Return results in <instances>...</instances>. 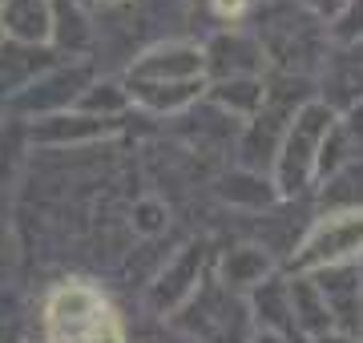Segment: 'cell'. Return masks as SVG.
<instances>
[{
    "instance_id": "30bf717a",
    "label": "cell",
    "mask_w": 363,
    "mask_h": 343,
    "mask_svg": "<svg viewBox=\"0 0 363 343\" xmlns=\"http://www.w3.org/2000/svg\"><path fill=\"white\" fill-rule=\"evenodd\" d=\"M279 133H283V113L262 101V113H255V121L247 130V145H242L247 166H267L279 154Z\"/></svg>"
},
{
    "instance_id": "7c38bea8",
    "label": "cell",
    "mask_w": 363,
    "mask_h": 343,
    "mask_svg": "<svg viewBox=\"0 0 363 343\" xmlns=\"http://www.w3.org/2000/svg\"><path fill=\"white\" fill-rule=\"evenodd\" d=\"M267 271H271V259H267V251H259V247H234V251H226V259H222V279H226V287L262 283Z\"/></svg>"
},
{
    "instance_id": "8fae6325",
    "label": "cell",
    "mask_w": 363,
    "mask_h": 343,
    "mask_svg": "<svg viewBox=\"0 0 363 343\" xmlns=\"http://www.w3.org/2000/svg\"><path fill=\"white\" fill-rule=\"evenodd\" d=\"M97 133H109V118L57 113V118H45L40 125H33V137H40V142H85V137H97Z\"/></svg>"
},
{
    "instance_id": "5bb4252c",
    "label": "cell",
    "mask_w": 363,
    "mask_h": 343,
    "mask_svg": "<svg viewBox=\"0 0 363 343\" xmlns=\"http://www.w3.org/2000/svg\"><path fill=\"white\" fill-rule=\"evenodd\" d=\"M214 101L230 113H259V106L267 101V89H262L255 77H230V81H218L214 85Z\"/></svg>"
},
{
    "instance_id": "4fadbf2b",
    "label": "cell",
    "mask_w": 363,
    "mask_h": 343,
    "mask_svg": "<svg viewBox=\"0 0 363 343\" xmlns=\"http://www.w3.org/2000/svg\"><path fill=\"white\" fill-rule=\"evenodd\" d=\"M40 65L45 61H40L37 49H28V45H0V97L16 93L28 81V73Z\"/></svg>"
},
{
    "instance_id": "44dd1931",
    "label": "cell",
    "mask_w": 363,
    "mask_h": 343,
    "mask_svg": "<svg viewBox=\"0 0 363 343\" xmlns=\"http://www.w3.org/2000/svg\"><path fill=\"white\" fill-rule=\"evenodd\" d=\"M13 266V238H9V230H4V223H0V275Z\"/></svg>"
},
{
    "instance_id": "9c48e42d",
    "label": "cell",
    "mask_w": 363,
    "mask_h": 343,
    "mask_svg": "<svg viewBox=\"0 0 363 343\" xmlns=\"http://www.w3.org/2000/svg\"><path fill=\"white\" fill-rule=\"evenodd\" d=\"M210 65L222 73V81L230 77H255L262 65V49H255L242 37H218L210 45Z\"/></svg>"
},
{
    "instance_id": "8992f818",
    "label": "cell",
    "mask_w": 363,
    "mask_h": 343,
    "mask_svg": "<svg viewBox=\"0 0 363 343\" xmlns=\"http://www.w3.org/2000/svg\"><path fill=\"white\" fill-rule=\"evenodd\" d=\"M0 33L16 45L37 49L52 37V0H4L0 4Z\"/></svg>"
},
{
    "instance_id": "ba28073f",
    "label": "cell",
    "mask_w": 363,
    "mask_h": 343,
    "mask_svg": "<svg viewBox=\"0 0 363 343\" xmlns=\"http://www.w3.org/2000/svg\"><path fill=\"white\" fill-rule=\"evenodd\" d=\"M198 266H202V247H186L157 283V307H178L182 299H190L198 283Z\"/></svg>"
},
{
    "instance_id": "6da1fadb",
    "label": "cell",
    "mask_w": 363,
    "mask_h": 343,
    "mask_svg": "<svg viewBox=\"0 0 363 343\" xmlns=\"http://www.w3.org/2000/svg\"><path fill=\"white\" fill-rule=\"evenodd\" d=\"M45 339L49 343H125L117 315L85 283H61L45 303Z\"/></svg>"
},
{
    "instance_id": "9a60e30c",
    "label": "cell",
    "mask_w": 363,
    "mask_h": 343,
    "mask_svg": "<svg viewBox=\"0 0 363 343\" xmlns=\"http://www.w3.org/2000/svg\"><path fill=\"white\" fill-rule=\"evenodd\" d=\"M52 37L61 49H73V53L89 45V28H85L77 0H52Z\"/></svg>"
},
{
    "instance_id": "277c9868",
    "label": "cell",
    "mask_w": 363,
    "mask_h": 343,
    "mask_svg": "<svg viewBox=\"0 0 363 343\" xmlns=\"http://www.w3.org/2000/svg\"><path fill=\"white\" fill-rule=\"evenodd\" d=\"M262 37H267V49L279 65L286 69H303L319 61V28L307 21L303 13L286 9V4H271L267 9V25H262Z\"/></svg>"
},
{
    "instance_id": "484cf974",
    "label": "cell",
    "mask_w": 363,
    "mask_h": 343,
    "mask_svg": "<svg viewBox=\"0 0 363 343\" xmlns=\"http://www.w3.org/2000/svg\"><path fill=\"white\" fill-rule=\"evenodd\" d=\"M359 323H363V295H359Z\"/></svg>"
},
{
    "instance_id": "e0dca14e",
    "label": "cell",
    "mask_w": 363,
    "mask_h": 343,
    "mask_svg": "<svg viewBox=\"0 0 363 343\" xmlns=\"http://www.w3.org/2000/svg\"><path fill=\"white\" fill-rule=\"evenodd\" d=\"M77 106L89 118H97V113H117V109L125 106V89H117L113 81H101V85H89V89L81 93Z\"/></svg>"
},
{
    "instance_id": "83f0119b",
    "label": "cell",
    "mask_w": 363,
    "mask_h": 343,
    "mask_svg": "<svg viewBox=\"0 0 363 343\" xmlns=\"http://www.w3.org/2000/svg\"><path fill=\"white\" fill-rule=\"evenodd\" d=\"M0 4H4V0H0Z\"/></svg>"
},
{
    "instance_id": "5b68a950",
    "label": "cell",
    "mask_w": 363,
    "mask_h": 343,
    "mask_svg": "<svg viewBox=\"0 0 363 343\" xmlns=\"http://www.w3.org/2000/svg\"><path fill=\"white\" fill-rule=\"evenodd\" d=\"M206 57L190 49V45H166L145 53L138 65L130 69V89H157V85H194L202 81Z\"/></svg>"
},
{
    "instance_id": "4316f807",
    "label": "cell",
    "mask_w": 363,
    "mask_h": 343,
    "mask_svg": "<svg viewBox=\"0 0 363 343\" xmlns=\"http://www.w3.org/2000/svg\"><path fill=\"white\" fill-rule=\"evenodd\" d=\"M0 37H4V33H0Z\"/></svg>"
},
{
    "instance_id": "52a82bcc",
    "label": "cell",
    "mask_w": 363,
    "mask_h": 343,
    "mask_svg": "<svg viewBox=\"0 0 363 343\" xmlns=\"http://www.w3.org/2000/svg\"><path fill=\"white\" fill-rule=\"evenodd\" d=\"M286 299H291V323L311 335H323L331 327V311H327L323 295L315 287V279H295L286 283Z\"/></svg>"
},
{
    "instance_id": "ac0fdd59",
    "label": "cell",
    "mask_w": 363,
    "mask_h": 343,
    "mask_svg": "<svg viewBox=\"0 0 363 343\" xmlns=\"http://www.w3.org/2000/svg\"><path fill=\"white\" fill-rule=\"evenodd\" d=\"M335 89H343L355 101V97H363V45H355L351 53H343L335 61Z\"/></svg>"
},
{
    "instance_id": "cb8c5ba5",
    "label": "cell",
    "mask_w": 363,
    "mask_h": 343,
    "mask_svg": "<svg viewBox=\"0 0 363 343\" xmlns=\"http://www.w3.org/2000/svg\"><path fill=\"white\" fill-rule=\"evenodd\" d=\"M259 343H283V339H279V335H267V339H259Z\"/></svg>"
},
{
    "instance_id": "ffe728a7",
    "label": "cell",
    "mask_w": 363,
    "mask_h": 343,
    "mask_svg": "<svg viewBox=\"0 0 363 343\" xmlns=\"http://www.w3.org/2000/svg\"><path fill=\"white\" fill-rule=\"evenodd\" d=\"M303 4L319 16H331V13H339V9H347V0H303Z\"/></svg>"
},
{
    "instance_id": "603a6c76",
    "label": "cell",
    "mask_w": 363,
    "mask_h": 343,
    "mask_svg": "<svg viewBox=\"0 0 363 343\" xmlns=\"http://www.w3.org/2000/svg\"><path fill=\"white\" fill-rule=\"evenodd\" d=\"M214 9H218L222 16H230V13H242V0H214Z\"/></svg>"
},
{
    "instance_id": "d6986e66",
    "label": "cell",
    "mask_w": 363,
    "mask_h": 343,
    "mask_svg": "<svg viewBox=\"0 0 363 343\" xmlns=\"http://www.w3.org/2000/svg\"><path fill=\"white\" fill-rule=\"evenodd\" d=\"M234 186H238V190H234V194H226V198H242V194H247V186H259V178H234ZM255 206H259V202H267V190H255Z\"/></svg>"
},
{
    "instance_id": "3957f363",
    "label": "cell",
    "mask_w": 363,
    "mask_h": 343,
    "mask_svg": "<svg viewBox=\"0 0 363 343\" xmlns=\"http://www.w3.org/2000/svg\"><path fill=\"white\" fill-rule=\"evenodd\" d=\"M359 254H363V206L359 210H343V214H327L303 242L298 266L327 271V266H347Z\"/></svg>"
},
{
    "instance_id": "7a4b0ae2",
    "label": "cell",
    "mask_w": 363,
    "mask_h": 343,
    "mask_svg": "<svg viewBox=\"0 0 363 343\" xmlns=\"http://www.w3.org/2000/svg\"><path fill=\"white\" fill-rule=\"evenodd\" d=\"M331 125H335V113H331V106H319V101L295 113L286 137L279 142V190L283 194H298L307 186L315 162H319V145L331 133Z\"/></svg>"
},
{
    "instance_id": "2e32d148",
    "label": "cell",
    "mask_w": 363,
    "mask_h": 343,
    "mask_svg": "<svg viewBox=\"0 0 363 343\" xmlns=\"http://www.w3.org/2000/svg\"><path fill=\"white\" fill-rule=\"evenodd\" d=\"M255 307H259V319H262L271 331L295 327V323H291V299H286V283H279V279H267V283H262L259 295H255Z\"/></svg>"
},
{
    "instance_id": "7402d4cb",
    "label": "cell",
    "mask_w": 363,
    "mask_h": 343,
    "mask_svg": "<svg viewBox=\"0 0 363 343\" xmlns=\"http://www.w3.org/2000/svg\"><path fill=\"white\" fill-rule=\"evenodd\" d=\"M311 343H355V339H351L347 331H323V335H315Z\"/></svg>"
},
{
    "instance_id": "d4e9b609",
    "label": "cell",
    "mask_w": 363,
    "mask_h": 343,
    "mask_svg": "<svg viewBox=\"0 0 363 343\" xmlns=\"http://www.w3.org/2000/svg\"><path fill=\"white\" fill-rule=\"evenodd\" d=\"M77 4H81V9H85V4H97V0H77Z\"/></svg>"
}]
</instances>
